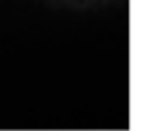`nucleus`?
<instances>
[{"mask_svg":"<svg viewBox=\"0 0 146 131\" xmlns=\"http://www.w3.org/2000/svg\"><path fill=\"white\" fill-rule=\"evenodd\" d=\"M54 3H60L64 6H79V8H86V6H96V5H105L113 0H50Z\"/></svg>","mask_w":146,"mask_h":131,"instance_id":"f257e3e1","label":"nucleus"}]
</instances>
